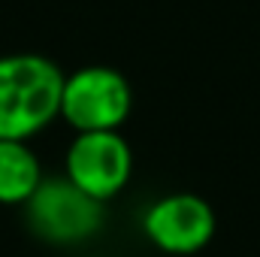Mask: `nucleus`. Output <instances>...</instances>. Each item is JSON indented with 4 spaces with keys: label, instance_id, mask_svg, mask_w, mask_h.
Returning a JSON list of instances; mask_svg holds the SVG:
<instances>
[{
    "label": "nucleus",
    "instance_id": "39448f33",
    "mask_svg": "<svg viewBox=\"0 0 260 257\" xmlns=\"http://www.w3.org/2000/svg\"><path fill=\"white\" fill-rule=\"evenodd\" d=\"M142 233L157 251L194 254L215 236V212L197 194H167L145 209Z\"/></svg>",
    "mask_w": 260,
    "mask_h": 257
},
{
    "label": "nucleus",
    "instance_id": "423d86ee",
    "mask_svg": "<svg viewBox=\"0 0 260 257\" xmlns=\"http://www.w3.org/2000/svg\"><path fill=\"white\" fill-rule=\"evenodd\" d=\"M43 185V167L27 142L0 139V206H24Z\"/></svg>",
    "mask_w": 260,
    "mask_h": 257
},
{
    "label": "nucleus",
    "instance_id": "f03ea898",
    "mask_svg": "<svg viewBox=\"0 0 260 257\" xmlns=\"http://www.w3.org/2000/svg\"><path fill=\"white\" fill-rule=\"evenodd\" d=\"M133 94L127 79L112 67H82L64 76L61 118L76 133L118 130L130 115Z\"/></svg>",
    "mask_w": 260,
    "mask_h": 257
},
{
    "label": "nucleus",
    "instance_id": "7ed1b4c3",
    "mask_svg": "<svg viewBox=\"0 0 260 257\" xmlns=\"http://www.w3.org/2000/svg\"><path fill=\"white\" fill-rule=\"evenodd\" d=\"M27 206L30 230L52 245L88 242L103 227V203L76 188L70 179H43Z\"/></svg>",
    "mask_w": 260,
    "mask_h": 257
},
{
    "label": "nucleus",
    "instance_id": "20e7f679",
    "mask_svg": "<svg viewBox=\"0 0 260 257\" xmlns=\"http://www.w3.org/2000/svg\"><path fill=\"white\" fill-rule=\"evenodd\" d=\"M133 173V151L118 130L76 133L67 151V179L88 197L109 203L124 191Z\"/></svg>",
    "mask_w": 260,
    "mask_h": 257
},
{
    "label": "nucleus",
    "instance_id": "f257e3e1",
    "mask_svg": "<svg viewBox=\"0 0 260 257\" xmlns=\"http://www.w3.org/2000/svg\"><path fill=\"white\" fill-rule=\"evenodd\" d=\"M64 73L55 61L18 52L0 55V139L27 142L61 118Z\"/></svg>",
    "mask_w": 260,
    "mask_h": 257
}]
</instances>
